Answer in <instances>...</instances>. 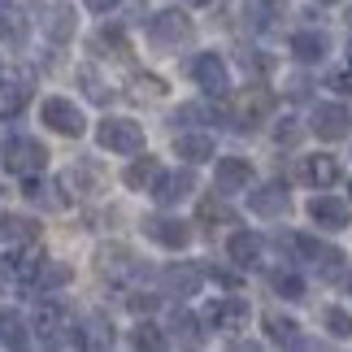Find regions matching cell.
<instances>
[{"instance_id":"obj_26","label":"cell","mask_w":352,"mask_h":352,"mask_svg":"<svg viewBox=\"0 0 352 352\" xmlns=\"http://www.w3.org/2000/svg\"><path fill=\"white\" fill-rule=\"evenodd\" d=\"M96 261H100L104 274H113V278H126L131 270H135V256L126 248H113V243H104V248L96 252Z\"/></svg>"},{"instance_id":"obj_1","label":"cell","mask_w":352,"mask_h":352,"mask_svg":"<svg viewBox=\"0 0 352 352\" xmlns=\"http://www.w3.org/2000/svg\"><path fill=\"white\" fill-rule=\"evenodd\" d=\"M35 335L48 348H65V344H78V322L61 300H44L35 309Z\"/></svg>"},{"instance_id":"obj_12","label":"cell","mask_w":352,"mask_h":352,"mask_svg":"<svg viewBox=\"0 0 352 352\" xmlns=\"http://www.w3.org/2000/svg\"><path fill=\"white\" fill-rule=\"evenodd\" d=\"M200 270L196 265H187V261H174L161 270V287H166V296H196L200 292Z\"/></svg>"},{"instance_id":"obj_43","label":"cell","mask_w":352,"mask_h":352,"mask_svg":"<svg viewBox=\"0 0 352 352\" xmlns=\"http://www.w3.org/2000/svg\"><path fill=\"white\" fill-rule=\"evenodd\" d=\"M322 5H340V0H322Z\"/></svg>"},{"instance_id":"obj_21","label":"cell","mask_w":352,"mask_h":352,"mask_svg":"<svg viewBox=\"0 0 352 352\" xmlns=\"http://www.w3.org/2000/svg\"><path fill=\"white\" fill-rule=\"evenodd\" d=\"M78 344H83V348H109L113 344L109 318H104V314H87L83 318V331H78Z\"/></svg>"},{"instance_id":"obj_4","label":"cell","mask_w":352,"mask_h":352,"mask_svg":"<svg viewBox=\"0 0 352 352\" xmlns=\"http://www.w3.org/2000/svg\"><path fill=\"white\" fill-rule=\"evenodd\" d=\"M39 118L48 122V131H57V135H83V109H78L74 100H65V96H48L44 100V109H39Z\"/></svg>"},{"instance_id":"obj_9","label":"cell","mask_w":352,"mask_h":352,"mask_svg":"<svg viewBox=\"0 0 352 352\" xmlns=\"http://www.w3.org/2000/svg\"><path fill=\"white\" fill-rule=\"evenodd\" d=\"M39 26H44V35L52 39V44H65V39H74V5H65V0H52V5H44V13H39Z\"/></svg>"},{"instance_id":"obj_7","label":"cell","mask_w":352,"mask_h":352,"mask_svg":"<svg viewBox=\"0 0 352 352\" xmlns=\"http://www.w3.org/2000/svg\"><path fill=\"white\" fill-rule=\"evenodd\" d=\"M192 78L209 91V96H226V87H231L226 61L218 57V52H200V57H192Z\"/></svg>"},{"instance_id":"obj_46","label":"cell","mask_w":352,"mask_h":352,"mask_svg":"<svg viewBox=\"0 0 352 352\" xmlns=\"http://www.w3.org/2000/svg\"><path fill=\"white\" fill-rule=\"evenodd\" d=\"M0 192H5V187H0Z\"/></svg>"},{"instance_id":"obj_38","label":"cell","mask_w":352,"mask_h":352,"mask_svg":"<svg viewBox=\"0 0 352 352\" xmlns=\"http://www.w3.org/2000/svg\"><path fill=\"white\" fill-rule=\"evenodd\" d=\"M140 96H166V83H161V78H153V74H144V78H140Z\"/></svg>"},{"instance_id":"obj_6","label":"cell","mask_w":352,"mask_h":352,"mask_svg":"<svg viewBox=\"0 0 352 352\" xmlns=\"http://www.w3.org/2000/svg\"><path fill=\"white\" fill-rule=\"evenodd\" d=\"M187 31H192V18H187L183 9H161L148 18V35H153V44H183Z\"/></svg>"},{"instance_id":"obj_36","label":"cell","mask_w":352,"mask_h":352,"mask_svg":"<svg viewBox=\"0 0 352 352\" xmlns=\"http://www.w3.org/2000/svg\"><path fill=\"white\" fill-rule=\"evenodd\" d=\"M200 218L205 222H231V209L218 205V200H205V205H200Z\"/></svg>"},{"instance_id":"obj_47","label":"cell","mask_w":352,"mask_h":352,"mask_svg":"<svg viewBox=\"0 0 352 352\" xmlns=\"http://www.w3.org/2000/svg\"><path fill=\"white\" fill-rule=\"evenodd\" d=\"M0 5H5V0H0Z\"/></svg>"},{"instance_id":"obj_40","label":"cell","mask_w":352,"mask_h":352,"mask_svg":"<svg viewBox=\"0 0 352 352\" xmlns=\"http://www.w3.org/2000/svg\"><path fill=\"white\" fill-rule=\"evenodd\" d=\"M331 83H335V87H340V91H344V96H352V70H344V74H335V78H331Z\"/></svg>"},{"instance_id":"obj_8","label":"cell","mask_w":352,"mask_h":352,"mask_svg":"<svg viewBox=\"0 0 352 352\" xmlns=\"http://www.w3.org/2000/svg\"><path fill=\"white\" fill-rule=\"evenodd\" d=\"M348 131H352V113L344 109V104H318L314 109V135L318 140L335 144V140H344Z\"/></svg>"},{"instance_id":"obj_42","label":"cell","mask_w":352,"mask_h":352,"mask_svg":"<svg viewBox=\"0 0 352 352\" xmlns=\"http://www.w3.org/2000/svg\"><path fill=\"white\" fill-rule=\"evenodd\" d=\"M213 278H218V283H226V287H235V283H239V278L231 274V270H213Z\"/></svg>"},{"instance_id":"obj_15","label":"cell","mask_w":352,"mask_h":352,"mask_svg":"<svg viewBox=\"0 0 352 352\" xmlns=\"http://www.w3.org/2000/svg\"><path fill=\"white\" fill-rule=\"evenodd\" d=\"M261 235L256 231H235L231 239H226V252H231V261L239 265V270H252L256 261H261Z\"/></svg>"},{"instance_id":"obj_22","label":"cell","mask_w":352,"mask_h":352,"mask_svg":"<svg viewBox=\"0 0 352 352\" xmlns=\"http://www.w3.org/2000/svg\"><path fill=\"white\" fill-rule=\"evenodd\" d=\"M39 235V226L31 218H13V213H0V243H31Z\"/></svg>"},{"instance_id":"obj_25","label":"cell","mask_w":352,"mask_h":352,"mask_svg":"<svg viewBox=\"0 0 352 352\" xmlns=\"http://www.w3.org/2000/svg\"><path fill=\"white\" fill-rule=\"evenodd\" d=\"M161 179V166H157V157H140L135 161V166L122 174V183L131 187V192H144V187H153Z\"/></svg>"},{"instance_id":"obj_24","label":"cell","mask_w":352,"mask_h":352,"mask_svg":"<svg viewBox=\"0 0 352 352\" xmlns=\"http://www.w3.org/2000/svg\"><path fill=\"white\" fill-rule=\"evenodd\" d=\"M305 179L314 183V187H331V183H340V161L327 157V153H322V157H309V161H305Z\"/></svg>"},{"instance_id":"obj_20","label":"cell","mask_w":352,"mask_h":352,"mask_svg":"<svg viewBox=\"0 0 352 352\" xmlns=\"http://www.w3.org/2000/svg\"><path fill=\"white\" fill-rule=\"evenodd\" d=\"M265 331H270V340H274L278 348H300L305 344L300 327H296L292 318H283V314H265Z\"/></svg>"},{"instance_id":"obj_34","label":"cell","mask_w":352,"mask_h":352,"mask_svg":"<svg viewBox=\"0 0 352 352\" xmlns=\"http://www.w3.org/2000/svg\"><path fill=\"white\" fill-rule=\"evenodd\" d=\"M78 78H83V83H87V96L96 100V104H104V100H109V87L100 83V74L91 70V65H83V70H78Z\"/></svg>"},{"instance_id":"obj_35","label":"cell","mask_w":352,"mask_h":352,"mask_svg":"<svg viewBox=\"0 0 352 352\" xmlns=\"http://www.w3.org/2000/svg\"><path fill=\"white\" fill-rule=\"evenodd\" d=\"M327 331L335 335V340H348V335H352V318L344 314V309H327Z\"/></svg>"},{"instance_id":"obj_30","label":"cell","mask_w":352,"mask_h":352,"mask_svg":"<svg viewBox=\"0 0 352 352\" xmlns=\"http://www.w3.org/2000/svg\"><path fill=\"white\" fill-rule=\"evenodd\" d=\"M170 331L179 335L183 344H200V322H196V314H187V309H174V318H170Z\"/></svg>"},{"instance_id":"obj_31","label":"cell","mask_w":352,"mask_h":352,"mask_svg":"<svg viewBox=\"0 0 352 352\" xmlns=\"http://www.w3.org/2000/svg\"><path fill=\"white\" fill-rule=\"evenodd\" d=\"M270 283H274V292H278V296H287V300H300V296H305V278H300V274L274 270V274H270Z\"/></svg>"},{"instance_id":"obj_17","label":"cell","mask_w":352,"mask_h":352,"mask_svg":"<svg viewBox=\"0 0 352 352\" xmlns=\"http://www.w3.org/2000/svg\"><path fill=\"white\" fill-rule=\"evenodd\" d=\"M265 113H270V91H261V87H248L235 100V122H239V126H256Z\"/></svg>"},{"instance_id":"obj_32","label":"cell","mask_w":352,"mask_h":352,"mask_svg":"<svg viewBox=\"0 0 352 352\" xmlns=\"http://www.w3.org/2000/svg\"><path fill=\"white\" fill-rule=\"evenodd\" d=\"M70 274H74L70 265H44L35 283H39V287H65V283H70Z\"/></svg>"},{"instance_id":"obj_10","label":"cell","mask_w":352,"mask_h":352,"mask_svg":"<svg viewBox=\"0 0 352 352\" xmlns=\"http://www.w3.org/2000/svg\"><path fill=\"white\" fill-rule=\"evenodd\" d=\"M144 235L161 243V248H187L192 243V226L179 218H144Z\"/></svg>"},{"instance_id":"obj_18","label":"cell","mask_w":352,"mask_h":352,"mask_svg":"<svg viewBox=\"0 0 352 352\" xmlns=\"http://www.w3.org/2000/svg\"><path fill=\"white\" fill-rule=\"evenodd\" d=\"M5 265H9V274L18 278V283H35V278H39V270H44V252H39V248H35V239H31L22 252H13Z\"/></svg>"},{"instance_id":"obj_41","label":"cell","mask_w":352,"mask_h":352,"mask_svg":"<svg viewBox=\"0 0 352 352\" xmlns=\"http://www.w3.org/2000/svg\"><path fill=\"white\" fill-rule=\"evenodd\" d=\"M83 5H87V9H96V13H109L118 0H83Z\"/></svg>"},{"instance_id":"obj_3","label":"cell","mask_w":352,"mask_h":352,"mask_svg":"<svg viewBox=\"0 0 352 352\" xmlns=\"http://www.w3.org/2000/svg\"><path fill=\"white\" fill-rule=\"evenodd\" d=\"M5 166H9V174L26 179V174H39L48 166V153L35 140H26V135H13V140L5 144Z\"/></svg>"},{"instance_id":"obj_37","label":"cell","mask_w":352,"mask_h":352,"mask_svg":"<svg viewBox=\"0 0 352 352\" xmlns=\"http://www.w3.org/2000/svg\"><path fill=\"white\" fill-rule=\"evenodd\" d=\"M126 305L135 309V314H153L161 300H157V296H148V292H135V296H126Z\"/></svg>"},{"instance_id":"obj_14","label":"cell","mask_w":352,"mask_h":352,"mask_svg":"<svg viewBox=\"0 0 352 352\" xmlns=\"http://www.w3.org/2000/svg\"><path fill=\"white\" fill-rule=\"evenodd\" d=\"M196 192V179L187 170H174V174H161V179L153 183V196L161 200V205H179V200H187Z\"/></svg>"},{"instance_id":"obj_39","label":"cell","mask_w":352,"mask_h":352,"mask_svg":"<svg viewBox=\"0 0 352 352\" xmlns=\"http://www.w3.org/2000/svg\"><path fill=\"white\" fill-rule=\"evenodd\" d=\"M296 135H300V126H296V122H283V126H278V144H296Z\"/></svg>"},{"instance_id":"obj_11","label":"cell","mask_w":352,"mask_h":352,"mask_svg":"<svg viewBox=\"0 0 352 352\" xmlns=\"http://www.w3.org/2000/svg\"><path fill=\"white\" fill-rule=\"evenodd\" d=\"M248 205H252L256 218H283V213L292 209V192L278 187V183H270V187H256V192L248 196Z\"/></svg>"},{"instance_id":"obj_33","label":"cell","mask_w":352,"mask_h":352,"mask_svg":"<svg viewBox=\"0 0 352 352\" xmlns=\"http://www.w3.org/2000/svg\"><path fill=\"white\" fill-rule=\"evenodd\" d=\"M131 344H135V348H166V335H161L153 322H144V327L131 335Z\"/></svg>"},{"instance_id":"obj_44","label":"cell","mask_w":352,"mask_h":352,"mask_svg":"<svg viewBox=\"0 0 352 352\" xmlns=\"http://www.w3.org/2000/svg\"><path fill=\"white\" fill-rule=\"evenodd\" d=\"M192 5H209V0H192Z\"/></svg>"},{"instance_id":"obj_45","label":"cell","mask_w":352,"mask_h":352,"mask_svg":"<svg viewBox=\"0 0 352 352\" xmlns=\"http://www.w3.org/2000/svg\"><path fill=\"white\" fill-rule=\"evenodd\" d=\"M348 292H352V278H348Z\"/></svg>"},{"instance_id":"obj_2","label":"cell","mask_w":352,"mask_h":352,"mask_svg":"<svg viewBox=\"0 0 352 352\" xmlns=\"http://www.w3.org/2000/svg\"><path fill=\"white\" fill-rule=\"evenodd\" d=\"M96 140H100V148L122 153V157L144 153V126H140V122H131V118H109V122H100Z\"/></svg>"},{"instance_id":"obj_5","label":"cell","mask_w":352,"mask_h":352,"mask_svg":"<svg viewBox=\"0 0 352 352\" xmlns=\"http://www.w3.org/2000/svg\"><path fill=\"white\" fill-rule=\"evenodd\" d=\"M205 318H209L218 331L235 335V331H243V327H248L252 309H248V300H243V296H222V300H213V305L205 309Z\"/></svg>"},{"instance_id":"obj_27","label":"cell","mask_w":352,"mask_h":352,"mask_svg":"<svg viewBox=\"0 0 352 352\" xmlns=\"http://www.w3.org/2000/svg\"><path fill=\"white\" fill-rule=\"evenodd\" d=\"M0 44L5 48H22L26 44V18L18 9H0Z\"/></svg>"},{"instance_id":"obj_28","label":"cell","mask_w":352,"mask_h":352,"mask_svg":"<svg viewBox=\"0 0 352 352\" xmlns=\"http://www.w3.org/2000/svg\"><path fill=\"white\" fill-rule=\"evenodd\" d=\"M26 96H31V83H26V78H18V83H0V118L22 113Z\"/></svg>"},{"instance_id":"obj_23","label":"cell","mask_w":352,"mask_h":352,"mask_svg":"<svg viewBox=\"0 0 352 352\" xmlns=\"http://www.w3.org/2000/svg\"><path fill=\"white\" fill-rule=\"evenodd\" d=\"M327 35H318V31H305V35H296L292 39V57L296 61H309V65H314V61H322V57H327Z\"/></svg>"},{"instance_id":"obj_19","label":"cell","mask_w":352,"mask_h":352,"mask_svg":"<svg viewBox=\"0 0 352 352\" xmlns=\"http://www.w3.org/2000/svg\"><path fill=\"white\" fill-rule=\"evenodd\" d=\"M174 153L196 166V161H209L213 157V140H209V135H200V131H187V135L174 140Z\"/></svg>"},{"instance_id":"obj_29","label":"cell","mask_w":352,"mask_h":352,"mask_svg":"<svg viewBox=\"0 0 352 352\" xmlns=\"http://www.w3.org/2000/svg\"><path fill=\"white\" fill-rule=\"evenodd\" d=\"M0 344H5V348H26V344H31V335H26V322H22L18 314H9V309L0 314Z\"/></svg>"},{"instance_id":"obj_13","label":"cell","mask_w":352,"mask_h":352,"mask_svg":"<svg viewBox=\"0 0 352 352\" xmlns=\"http://www.w3.org/2000/svg\"><path fill=\"white\" fill-rule=\"evenodd\" d=\"M218 192L222 196H231V192H243V187H252V166L243 157H222L218 161Z\"/></svg>"},{"instance_id":"obj_16","label":"cell","mask_w":352,"mask_h":352,"mask_svg":"<svg viewBox=\"0 0 352 352\" xmlns=\"http://www.w3.org/2000/svg\"><path fill=\"white\" fill-rule=\"evenodd\" d=\"M309 213H314L318 226H327V231H344L348 226V205L335 196H314L309 200Z\"/></svg>"}]
</instances>
